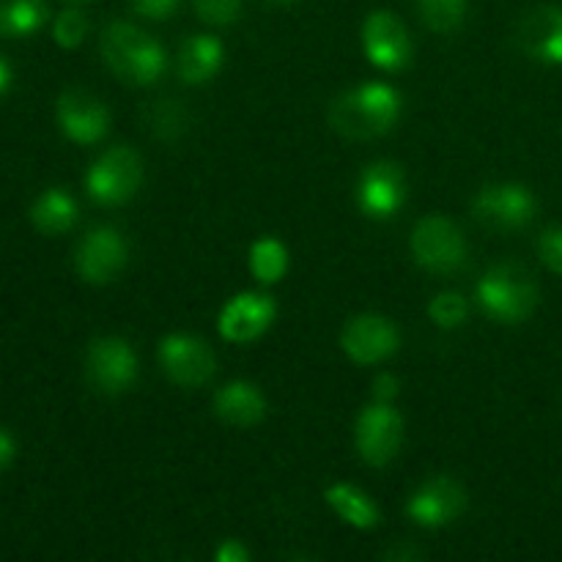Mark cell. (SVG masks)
<instances>
[{
    "mask_svg": "<svg viewBox=\"0 0 562 562\" xmlns=\"http://www.w3.org/2000/svg\"><path fill=\"white\" fill-rule=\"evenodd\" d=\"M404 99L387 82H362L344 91L329 108V124L349 140L382 137L398 124Z\"/></svg>",
    "mask_w": 562,
    "mask_h": 562,
    "instance_id": "cell-1",
    "label": "cell"
},
{
    "mask_svg": "<svg viewBox=\"0 0 562 562\" xmlns=\"http://www.w3.org/2000/svg\"><path fill=\"white\" fill-rule=\"evenodd\" d=\"M104 66L130 86H154L168 71V53L157 38L130 22H113L99 38Z\"/></svg>",
    "mask_w": 562,
    "mask_h": 562,
    "instance_id": "cell-2",
    "label": "cell"
},
{
    "mask_svg": "<svg viewBox=\"0 0 562 562\" xmlns=\"http://www.w3.org/2000/svg\"><path fill=\"white\" fill-rule=\"evenodd\" d=\"M475 300L492 322L514 327L527 322L538 307V285L525 267L497 263L475 285Z\"/></svg>",
    "mask_w": 562,
    "mask_h": 562,
    "instance_id": "cell-3",
    "label": "cell"
},
{
    "mask_svg": "<svg viewBox=\"0 0 562 562\" xmlns=\"http://www.w3.org/2000/svg\"><path fill=\"white\" fill-rule=\"evenodd\" d=\"M409 250L415 261L434 274H456L459 269H464L467 258H470V247H467L461 228L442 214L423 217L412 228Z\"/></svg>",
    "mask_w": 562,
    "mask_h": 562,
    "instance_id": "cell-4",
    "label": "cell"
},
{
    "mask_svg": "<svg viewBox=\"0 0 562 562\" xmlns=\"http://www.w3.org/2000/svg\"><path fill=\"white\" fill-rule=\"evenodd\" d=\"M143 184V159L135 148L115 146L104 151L86 173V192L99 206L132 201Z\"/></svg>",
    "mask_w": 562,
    "mask_h": 562,
    "instance_id": "cell-5",
    "label": "cell"
},
{
    "mask_svg": "<svg viewBox=\"0 0 562 562\" xmlns=\"http://www.w3.org/2000/svg\"><path fill=\"white\" fill-rule=\"evenodd\" d=\"M137 371H140V362L130 340L119 335H104L88 346L86 379L97 393L110 395V398L124 395L126 390L135 387Z\"/></svg>",
    "mask_w": 562,
    "mask_h": 562,
    "instance_id": "cell-6",
    "label": "cell"
},
{
    "mask_svg": "<svg viewBox=\"0 0 562 562\" xmlns=\"http://www.w3.org/2000/svg\"><path fill=\"white\" fill-rule=\"evenodd\" d=\"M536 195L525 184L505 181V184H486L472 198V214L488 231L510 234L521 231L536 220Z\"/></svg>",
    "mask_w": 562,
    "mask_h": 562,
    "instance_id": "cell-7",
    "label": "cell"
},
{
    "mask_svg": "<svg viewBox=\"0 0 562 562\" xmlns=\"http://www.w3.org/2000/svg\"><path fill=\"white\" fill-rule=\"evenodd\" d=\"M130 263V245L113 225H97L80 239L75 250V269L86 283L108 285Z\"/></svg>",
    "mask_w": 562,
    "mask_h": 562,
    "instance_id": "cell-8",
    "label": "cell"
},
{
    "mask_svg": "<svg viewBox=\"0 0 562 562\" xmlns=\"http://www.w3.org/2000/svg\"><path fill=\"white\" fill-rule=\"evenodd\" d=\"M357 453L368 467H384L398 456L404 445V417L393 404H368L357 417Z\"/></svg>",
    "mask_w": 562,
    "mask_h": 562,
    "instance_id": "cell-9",
    "label": "cell"
},
{
    "mask_svg": "<svg viewBox=\"0 0 562 562\" xmlns=\"http://www.w3.org/2000/svg\"><path fill=\"white\" fill-rule=\"evenodd\" d=\"M159 366L165 376L184 390L203 387L217 373V357L203 338L190 333L165 335L159 344Z\"/></svg>",
    "mask_w": 562,
    "mask_h": 562,
    "instance_id": "cell-10",
    "label": "cell"
},
{
    "mask_svg": "<svg viewBox=\"0 0 562 562\" xmlns=\"http://www.w3.org/2000/svg\"><path fill=\"white\" fill-rule=\"evenodd\" d=\"M357 206L371 220H393L404 209L406 195V176L390 159L366 165V170L357 179Z\"/></svg>",
    "mask_w": 562,
    "mask_h": 562,
    "instance_id": "cell-11",
    "label": "cell"
},
{
    "mask_svg": "<svg viewBox=\"0 0 562 562\" xmlns=\"http://www.w3.org/2000/svg\"><path fill=\"white\" fill-rule=\"evenodd\" d=\"M362 49L366 58L382 71H401L412 64L415 44L409 31L393 11H373L362 25Z\"/></svg>",
    "mask_w": 562,
    "mask_h": 562,
    "instance_id": "cell-12",
    "label": "cell"
},
{
    "mask_svg": "<svg viewBox=\"0 0 562 562\" xmlns=\"http://www.w3.org/2000/svg\"><path fill=\"white\" fill-rule=\"evenodd\" d=\"M340 346L357 366H376V362L390 360L401 349V333L387 316L362 313L346 324L340 333Z\"/></svg>",
    "mask_w": 562,
    "mask_h": 562,
    "instance_id": "cell-13",
    "label": "cell"
},
{
    "mask_svg": "<svg viewBox=\"0 0 562 562\" xmlns=\"http://www.w3.org/2000/svg\"><path fill=\"white\" fill-rule=\"evenodd\" d=\"M55 119L60 132L77 146H93L110 132V110L86 88H69L58 97Z\"/></svg>",
    "mask_w": 562,
    "mask_h": 562,
    "instance_id": "cell-14",
    "label": "cell"
},
{
    "mask_svg": "<svg viewBox=\"0 0 562 562\" xmlns=\"http://www.w3.org/2000/svg\"><path fill=\"white\" fill-rule=\"evenodd\" d=\"M467 508V492L459 481L448 475H437L431 481L415 488V494L406 503V516L415 521L417 527L426 530H439L448 527L464 514Z\"/></svg>",
    "mask_w": 562,
    "mask_h": 562,
    "instance_id": "cell-15",
    "label": "cell"
},
{
    "mask_svg": "<svg viewBox=\"0 0 562 562\" xmlns=\"http://www.w3.org/2000/svg\"><path fill=\"white\" fill-rule=\"evenodd\" d=\"M278 316V302L263 291H241L225 302L217 318L220 335L228 344H252L272 327Z\"/></svg>",
    "mask_w": 562,
    "mask_h": 562,
    "instance_id": "cell-16",
    "label": "cell"
},
{
    "mask_svg": "<svg viewBox=\"0 0 562 562\" xmlns=\"http://www.w3.org/2000/svg\"><path fill=\"white\" fill-rule=\"evenodd\" d=\"M519 47L532 60L547 66H562V9L560 5H538L527 11L519 22Z\"/></svg>",
    "mask_w": 562,
    "mask_h": 562,
    "instance_id": "cell-17",
    "label": "cell"
},
{
    "mask_svg": "<svg viewBox=\"0 0 562 562\" xmlns=\"http://www.w3.org/2000/svg\"><path fill=\"white\" fill-rule=\"evenodd\" d=\"M214 415L223 423L236 428H250L267 417V395L256 387L252 382L236 379V382L223 384L214 393Z\"/></svg>",
    "mask_w": 562,
    "mask_h": 562,
    "instance_id": "cell-18",
    "label": "cell"
},
{
    "mask_svg": "<svg viewBox=\"0 0 562 562\" xmlns=\"http://www.w3.org/2000/svg\"><path fill=\"white\" fill-rule=\"evenodd\" d=\"M223 60V42L217 36H209V33H198V36H190L181 44L179 58H176V71H179V77L187 86H206V82H212L220 75Z\"/></svg>",
    "mask_w": 562,
    "mask_h": 562,
    "instance_id": "cell-19",
    "label": "cell"
},
{
    "mask_svg": "<svg viewBox=\"0 0 562 562\" xmlns=\"http://www.w3.org/2000/svg\"><path fill=\"white\" fill-rule=\"evenodd\" d=\"M80 217V209L77 201L60 187H49L42 195L33 201L31 206V223L38 234L44 236H60L66 231H71Z\"/></svg>",
    "mask_w": 562,
    "mask_h": 562,
    "instance_id": "cell-20",
    "label": "cell"
},
{
    "mask_svg": "<svg viewBox=\"0 0 562 562\" xmlns=\"http://www.w3.org/2000/svg\"><path fill=\"white\" fill-rule=\"evenodd\" d=\"M324 499L335 510V516L355 530H373L382 519L379 505L360 486H351V483H333L324 492Z\"/></svg>",
    "mask_w": 562,
    "mask_h": 562,
    "instance_id": "cell-21",
    "label": "cell"
},
{
    "mask_svg": "<svg viewBox=\"0 0 562 562\" xmlns=\"http://www.w3.org/2000/svg\"><path fill=\"white\" fill-rule=\"evenodd\" d=\"M47 3L44 0H3L0 3V36L27 38L47 22Z\"/></svg>",
    "mask_w": 562,
    "mask_h": 562,
    "instance_id": "cell-22",
    "label": "cell"
},
{
    "mask_svg": "<svg viewBox=\"0 0 562 562\" xmlns=\"http://www.w3.org/2000/svg\"><path fill=\"white\" fill-rule=\"evenodd\" d=\"M289 272V250L274 236L256 239L250 247V274L261 285H274Z\"/></svg>",
    "mask_w": 562,
    "mask_h": 562,
    "instance_id": "cell-23",
    "label": "cell"
},
{
    "mask_svg": "<svg viewBox=\"0 0 562 562\" xmlns=\"http://www.w3.org/2000/svg\"><path fill=\"white\" fill-rule=\"evenodd\" d=\"M428 318L439 329H459L470 318V302L459 291H442L428 302Z\"/></svg>",
    "mask_w": 562,
    "mask_h": 562,
    "instance_id": "cell-24",
    "label": "cell"
},
{
    "mask_svg": "<svg viewBox=\"0 0 562 562\" xmlns=\"http://www.w3.org/2000/svg\"><path fill=\"white\" fill-rule=\"evenodd\" d=\"M420 14L431 31L450 33L461 25L467 11V0H417Z\"/></svg>",
    "mask_w": 562,
    "mask_h": 562,
    "instance_id": "cell-25",
    "label": "cell"
},
{
    "mask_svg": "<svg viewBox=\"0 0 562 562\" xmlns=\"http://www.w3.org/2000/svg\"><path fill=\"white\" fill-rule=\"evenodd\" d=\"M151 126L165 140H176L187 126V110L179 99H159L151 108Z\"/></svg>",
    "mask_w": 562,
    "mask_h": 562,
    "instance_id": "cell-26",
    "label": "cell"
},
{
    "mask_svg": "<svg viewBox=\"0 0 562 562\" xmlns=\"http://www.w3.org/2000/svg\"><path fill=\"white\" fill-rule=\"evenodd\" d=\"M86 33H88V20L80 9H64L58 16H55L53 38L58 47L64 49L80 47Z\"/></svg>",
    "mask_w": 562,
    "mask_h": 562,
    "instance_id": "cell-27",
    "label": "cell"
},
{
    "mask_svg": "<svg viewBox=\"0 0 562 562\" xmlns=\"http://www.w3.org/2000/svg\"><path fill=\"white\" fill-rule=\"evenodd\" d=\"M192 5L206 25L228 27L241 16V0H192Z\"/></svg>",
    "mask_w": 562,
    "mask_h": 562,
    "instance_id": "cell-28",
    "label": "cell"
},
{
    "mask_svg": "<svg viewBox=\"0 0 562 562\" xmlns=\"http://www.w3.org/2000/svg\"><path fill=\"white\" fill-rule=\"evenodd\" d=\"M538 256L541 261L552 269L554 274H562V228L554 225V228H547L538 239Z\"/></svg>",
    "mask_w": 562,
    "mask_h": 562,
    "instance_id": "cell-29",
    "label": "cell"
},
{
    "mask_svg": "<svg viewBox=\"0 0 562 562\" xmlns=\"http://www.w3.org/2000/svg\"><path fill=\"white\" fill-rule=\"evenodd\" d=\"M135 14L146 16V20L165 22L179 11V0H130Z\"/></svg>",
    "mask_w": 562,
    "mask_h": 562,
    "instance_id": "cell-30",
    "label": "cell"
},
{
    "mask_svg": "<svg viewBox=\"0 0 562 562\" xmlns=\"http://www.w3.org/2000/svg\"><path fill=\"white\" fill-rule=\"evenodd\" d=\"M214 560H217V562H250V552H247V547L241 541H236V538H228V541H223L217 547V552H214Z\"/></svg>",
    "mask_w": 562,
    "mask_h": 562,
    "instance_id": "cell-31",
    "label": "cell"
},
{
    "mask_svg": "<svg viewBox=\"0 0 562 562\" xmlns=\"http://www.w3.org/2000/svg\"><path fill=\"white\" fill-rule=\"evenodd\" d=\"M395 395H398V379H395L393 373L376 376V382H373V398L384 401V404H393Z\"/></svg>",
    "mask_w": 562,
    "mask_h": 562,
    "instance_id": "cell-32",
    "label": "cell"
},
{
    "mask_svg": "<svg viewBox=\"0 0 562 562\" xmlns=\"http://www.w3.org/2000/svg\"><path fill=\"white\" fill-rule=\"evenodd\" d=\"M14 459H16L14 434H11L9 428L0 426V475H3L11 464H14Z\"/></svg>",
    "mask_w": 562,
    "mask_h": 562,
    "instance_id": "cell-33",
    "label": "cell"
},
{
    "mask_svg": "<svg viewBox=\"0 0 562 562\" xmlns=\"http://www.w3.org/2000/svg\"><path fill=\"white\" fill-rule=\"evenodd\" d=\"M11 82H14V69H11L9 60L0 55V97H3V93H9Z\"/></svg>",
    "mask_w": 562,
    "mask_h": 562,
    "instance_id": "cell-34",
    "label": "cell"
},
{
    "mask_svg": "<svg viewBox=\"0 0 562 562\" xmlns=\"http://www.w3.org/2000/svg\"><path fill=\"white\" fill-rule=\"evenodd\" d=\"M269 3H280V5H289V3H296V0H269Z\"/></svg>",
    "mask_w": 562,
    "mask_h": 562,
    "instance_id": "cell-35",
    "label": "cell"
},
{
    "mask_svg": "<svg viewBox=\"0 0 562 562\" xmlns=\"http://www.w3.org/2000/svg\"><path fill=\"white\" fill-rule=\"evenodd\" d=\"M66 3H75V5H80V3H91V0H66Z\"/></svg>",
    "mask_w": 562,
    "mask_h": 562,
    "instance_id": "cell-36",
    "label": "cell"
}]
</instances>
